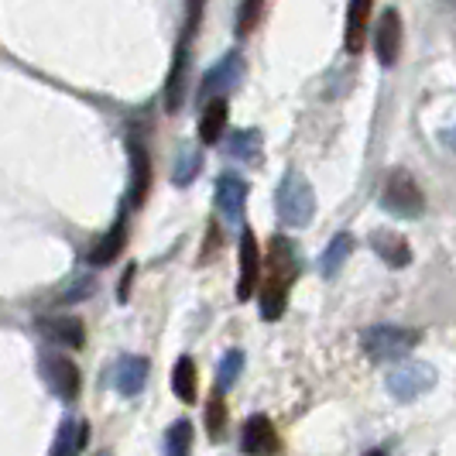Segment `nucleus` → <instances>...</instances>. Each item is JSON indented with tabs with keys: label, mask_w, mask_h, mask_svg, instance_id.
<instances>
[{
	"label": "nucleus",
	"mask_w": 456,
	"mask_h": 456,
	"mask_svg": "<svg viewBox=\"0 0 456 456\" xmlns=\"http://www.w3.org/2000/svg\"><path fill=\"white\" fill-rule=\"evenodd\" d=\"M370 248H374V254H378L388 268H405V265H411L409 240H405L398 230L378 227L374 233H370Z\"/></svg>",
	"instance_id": "f8f14e48"
},
{
	"label": "nucleus",
	"mask_w": 456,
	"mask_h": 456,
	"mask_svg": "<svg viewBox=\"0 0 456 456\" xmlns=\"http://www.w3.org/2000/svg\"><path fill=\"white\" fill-rule=\"evenodd\" d=\"M257 281H261V248H257V237L254 230L240 233V278H237V298L248 302L257 292Z\"/></svg>",
	"instance_id": "9d476101"
},
{
	"label": "nucleus",
	"mask_w": 456,
	"mask_h": 456,
	"mask_svg": "<svg viewBox=\"0 0 456 456\" xmlns=\"http://www.w3.org/2000/svg\"><path fill=\"white\" fill-rule=\"evenodd\" d=\"M244 79V59L237 52H227L216 66L203 76V86H200V100L209 103V100H224V93L237 90Z\"/></svg>",
	"instance_id": "423d86ee"
},
{
	"label": "nucleus",
	"mask_w": 456,
	"mask_h": 456,
	"mask_svg": "<svg viewBox=\"0 0 456 456\" xmlns=\"http://www.w3.org/2000/svg\"><path fill=\"white\" fill-rule=\"evenodd\" d=\"M127 155H131V206H141L151 192V155L141 141H127Z\"/></svg>",
	"instance_id": "4468645a"
},
{
	"label": "nucleus",
	"mask_w": 456,
	"mask_h": 456,
	"mask_svg": "<svg viewBox=\"0 0 456 456\" xmlns=\"http://www.w3.org/2000/svg\"><path fill=\"white\" fill-rule=\"evenodd\" d=\"M38 330L42 337L59 346H69V350H79L86 343V333H83V322L76 316H48V320H38Z\"/></svg>",
	"instance_id": "2eb2a0df"
},
{
	"label": "nucleus",
	"mask_w": 456,
	"mask_h": 456,
	"mask_svg": "<svg viewBox=\"0 0 456 456\" xmlns=\"http://www.w3.org/2000/svg\"><path fill=\"white\" fill-rule=\"evenodd\" d=\"M200 168H203V155L200 151H185V155H179L175 168H172V183L183 189V185H189L200 175Z\"/></svg>",
	"instance_id": "a878e982"
},
{
	"label": "nucleus",
	"mask_w": 456,
	"mask_h": 456,
	"mask_svg": "<svg viewBox=\"0 0 456 456\" xmlns=\"http://www.w3.org/2000/svg\"><path fill=\"white\" fill-rule=\"evenodd\" d=\"M42 378L48 381V388H52L55 398H62V402H76V398H79L83 378H79V367L72 364L69 357L45 354V357H42Z\"/></svg>",
	"instance_id": "0eeeda50"
},
{
	"label": "nucleus",
	"mask_w": 456,
	"mask_h": 456,
	"mask_svg": "<svg viewBox=\"0 0 456 456\" xmlns=\"http://www.w3.org/2000/svg\"><path fill=\"white\" fill-rule=\"evenodd\" d=\"M248 192H251V185L244 183L240 175H233V172H224L216 179V209L224 213V220H230V224H240L244 220Z\"/></svg>",
	"instance_id": "1a4fd4ad"
},
{
	"label": "nucleus",
	"mask_w": 456,
	"mask_h": 456,
	"mask_svg": "<svg viewBox=\"0 0 456 456\" xmlns=\"http://www.w3.org/2000/svg\"><path fill=\"white\" fill-rule=\"evenodd\" d=\"M367 456H385V453H367Z\"/></svg>",
	"instance_id": "7c9ffc66"
},
{
	"label": "nucleus",
	"mask_w": 456,
	"mask_h": 456,
	"mask_svg": "<svg viewBox=\"0 0 456 456\" xmlns=\"http://www.w3.org/2000/svg\"><path fill=\"white\" fill-rule=\"evenodd\" d=\"M161 450H165V456H189L192 453V422H189V419H175V422L165 429Z\"/></svg>",
	"instance_id": "5701e85b"
},
{
	"label": "nucleus",
	"mask_w": 456,
	"mask_h": 456,
	"mask_svg": "<svg viewBox=\"0 0 456 456\" xmlns=\"http://www.w3.org/2000/svg\"><path fill=\"white\" fill-rule=\"evenodd\" d=\"M127 248V220H117L110 233L103 237V240H96V248L90 251V265L93 268H107V265H114L120 251Z\"/></svg>",
	"instance_id": "a211bd4d"
},
{
	"label": "nucleus",
	"mask_w": 456,
	"mask_h": 456,
	"mask_svg": "<svg viewBox=\"0 0 456 456\" xmlns=\"http://www.w3.org/2000/svg\"><path fill=\"white\" fill-rule=\"evenodd\" d=\"M274 450H278V433H274L272 419L268 415H251L244 422V433H240V453L272 456Z\"/></svg>",
	"instance_id": "9b49d317"
},
{
	"label": "nucleus",
	"mask_w": 456,
	"mask_h": 456,
	"mask_svg": "<svg viewBox=\"0 0 456 456\" xmlns=\"http://www.w3.org/2000/svg\"><path fill=\"white\" fill-rule=\"evenodd\" d=\"M224 429H227V405H224V395H213L206 405V433L220 439Z\"/></svg>",
	"instance_id": "bb28decb"
},
{
	"label": "nucleus",
	"mask_w": 456,
	"mask_h": 456,
	"mask_svg": "<svg viewBox=\"0 0 456 456\" xmlns=\"http://www.w3.org/2000/svg\"><path fill=\"white\" fill-rule=\"evenodd\" d=\"M381 206L388 209L391 216H402V220H415L426 213V196L419 183L411 179L405 168L391 172L388 183H385V192H381Z\"/></svg>",
	"instance_id": "20e7f679"
},
{
	"label": "nucleus",
	"mask_w": 456,
	"mask_h": 456,
	"mask_svg": "<svg viewBox=\"0 0 456 456\" xmlns=\"http://www.w3.org/2000/svg\"><path fill=\"white\" fill-rule=\"evenodd\" d=\"M298 278L296 248L285 237H272L268 244V274L261 285V320H281L285 302H289V285Z\"/></svg>",
	"instance_id": "f257e3e1"
},
{
	"label": "nucleus",
	"mask_w": 456,
	"mask_h": 456,
	"mask_svg": "<svg viewBox=\"0 0 456 456\" xmlns=\"http://www.w3.org/2000/svg\"><path fill=\"white\" fill-rule=\"evenodd\" d=\"M86 422H76V419H66L55 433V446H52V456H79L83 443H86Z\"/></svg>",
	"instance_id": "412c9836"
},
{
	"label": "nucleus",
	"mask_w": 456,
	"mask_h": 456,
	"mask_svg": "<svg viewBox=\"0 0 456 456\" xmlns=\"http://www.w3.org/2000/svg\"><path fill=\"white\" fill-rule=\"evenodd\" d=\"M261 11H265V7H261L257 0H251V4H244V7L237 11V35H248V31H251L254 24H257V18H261Z\"/></svg>",
	"instance_id": "cd10ccee"
},
{
	"label": "nucleus",
	"mask_w": 456,
	"mask_h": 456,
	"mask_svg": "<svg viewBox=\"0 0 456 456\" xmlns=\"http://www.w3.org/2000/svg\"><path fill=\"white\" fill-rule=\"evenodd\" d=\"M216 248H220V227L209 224V230H206V248H203V254H200V261H209V257L216 254Z\"/></svg>",
	"instance_id": "c85d7f7f"
},
{
	"label": "nucleus",
	"mask_w": 456,
	"mask_h": 456,
	"mask_svg": "<svg viewBox=\"0 0 456 456\" xmlns=\"http://www.w3.org/2000/svg\"><path fill=\"white\" fill-rule=\"evenodd\" d=\"M274 209H278V220L285 227H309L313 216H316V192L309 179L302 172H285V179L278 183V192H274Z\"/></svg>",
	"instance_id": "f03ea898"
},
{
	"label": "nucleus",
	"mask_w": 456,
	"mask_h": 456,
	"mask_svg": "<svg viewBox=\"0 0 456 456\" xmlns=\"http://www.w3.org/2000/svg\"><path fill=\"white\" fill-rule=\"evenodd\" d=\"M419 343H422V333L405 326H367L361 333V350L370 361H409V354Z\"/></svg>",
	"instance_id": "7ed1b4c3"
},
{
	"label": "nucleus",
	"mask_w": 456,
	"mask_h": 456,
	"mask_svg": "<svg viewBox=\"0 0 456 456\" xmlns=\"http://www.w3.org/2000/svg\"><path fill=\"white\" fill-rule=\"evenodd\" d=\"M433 385H436V370L429 364H422V361H402V364L391 367L388 378H385V388L398 402H415V398L429 395Z\"/></svg>",
	"instance_id": "39448f33"
},
{
	"label": "nucleus",
	"mask_w": 456,
	"mask_h": 456,
	"mask_svg": "<svg viewBox=\"0 0 456 456\" xmlns=\"http://www.w3.org/2000/svg\"><path fill=\"white\" fill-rule=\"evenodd\" d=\"M227 114H230L227 100H209V103H203V117H200V141H203V144L224 141Z\"/></svg>",
	"instance_id": "6ab92c4d"
},
{
	"label": "nucleus",
	"mask_w": 456,
	"mask_h": 456,
	"mask_svg": "<svg viewBox=\"0 0 456 456\" xmlns=\"http://www.w3.org/2000/svg\"><path fill=\"white\" fill-rule=\"evenodd\" d=\"M240 370H244V354L240 350H230L227 357L220 361V367H216V395L233 388V381L240 378Z\"/></svg>",
	"instance_id": "393cba45"
},
{
	"label": "nucleus",
	"mask_w": 456,
	"mask_h": 456,
	"mask_svg": "<svg viewBox=\"0 0 456 456\" xmlns=\"http://www.w3.org/2000/svg\"><path fill=\"white\" fill-rule=\"evenodd\" d=\"M370 14H374L370 0H357V4H350V11H346V31H343V48H346L350 55H357V52L364 48Z\"/></svg>",
	"instance_id": "dca6fc26"
},
{
	"label": "nucleus",
	"mask_w": 456,
	"mask_h": 456,
	"mask_svg": "<svg viewBox=\"0 0 456 456\" xmlns=\"http://www.w3.org/2000/svg\"><path fill=\"white\" fill-rule=\"evenodd\" d=\"M131 281H134V265L124 272V278H120V289H117V296H120V302L127 298V289H131Z\"/></svg>",
	"instance_id": "c756f323"
},
{
	"label": "nucleus",
	"mask_w": 456,
	"mask_h": 456,
	"mask_svg": "<svg viewBox=\"0 0 456 456\" xmlns=\"http://www.w3.org/2000/svg\"><path fill=\"white\" fill-rule=\"evenodd\" d=\"M398 52H402V18L395 7H385L374 24V55L381 66L391 69L398 62Z\"/></svg>",
	"instance_id": "6e6552de"
},
{
	"label": "nucleus",
	"mask_w": 456,
	"mask_h": 456,
	"mask_svg": "<svg viewBox=\"0 0 456 456\" xmlns=\"http://www.w3.org/2000/svg\"><path fill=\"white\" fill-rule=\"evenodd\" d=\"M96 456H110V453H96Z\"/></svg>",
	"instance_id": "2f4dec72"
},
{
	"label": "nucleus",
	"mask_w": 456,
	"mask_h": 456,
	"mask_svg": "<svg viewBox=\"0 0 456 456\" xmlns=\"http://www.w3.org/2000/svg\"><path fill=\"white\" fill-rule=\"evenodd\" d=\"M350 251H354V237H350V233H337V237L330 240V248H326L320 257L322 278H337L343 268V261L350 257Z\"/></svg>",
	"instance_id": "4be33fe9"
},
{
	"label": "nucleus",
	"mask_w": 456,
	"mask_h": 456,
	"mask_svg": "<svg viewBox=\"0 0 456 456\" xmlns=\"http://www.w3.org/2000/svg\"><path fill=\"white\" fill-rule=\"evenodd\" d=\"M148 361L144 357H124L120 364L114 367V385H117V391L120 395H137V391L148 385Z\"/></svg>",
	"instance_id": "f3484780"
},
{
	"label": "nucleus",
	"mask_w": 456,
	"mask_h": 456,
	"mask_svg": "<svg viewBox=\"0 0 456 456\" xmlns=\"http://www.w3.org/2000/svg\"><path fill=\"white\" fill-rule=\"evenodd\" d=\"M185 72H189V38L179 42L175 59H172V69H168V83H165V110H168V114H179V110H183Z\"/></svg>",
	"instance_id": "ddd939ff"
},
{
	"label": "nucleus",
	"mask_w": 456,
	"mask_h": 456,
	"mask_svg": "<svg viewBox=\"0 0 456 456\" xmlns=\"http://www.w3.org/2000/svg\"><path fill=\"white\" fill-rule=\"evenodd\" d=\"M196 385H200V370H196V361L192 357H179L175 367H172V391L175 398L192 405L196 402Z\"/></svg>",
	"instance_id": "aec40b11"
},
{
	"label": "nucleus",
	"mask_w": 456,
	"mask_h": 456,
	"mask_svg": "<svg viewBox=\"0 0 456 456\" xmlns=\"http://www.w3.org/2000/svg\"><path fill=\"white\" fill-rule=\"evenodd\" d=\"M227 155L240 161H261V131H233L227 141Z\"/></svg>",
	"instance_id": "b1692460"
}]
</instances>
